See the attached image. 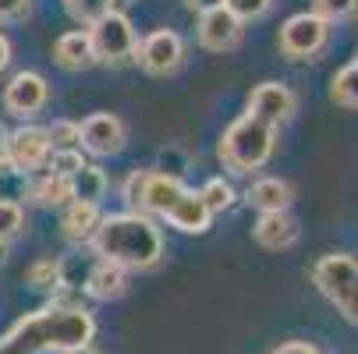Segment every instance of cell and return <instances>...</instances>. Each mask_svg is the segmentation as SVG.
<instances>
[{
    "mask_svg": "<svg viewBox=\"0 0 358 354\" xmlns=\"http://www.w3.org/2000/svg\"><path fill=\"white\" fill-rule=\"evenodd\" d=\"M96 337V319L82 305H46L11 326V333L0 340L8 354H68L89 347Z\"/></svg>",
    "mask_w": 358,
    "mask_h": 354,
    "instance_id": "6da1fadb",
    "label": "cell"
},
{
    "mask_svg": "<svg viewBox=\"0 0 358 354\" xmlns=\"http://www.w3.org/2000/svg\"><path fill=\"white\" fill-rule=\"evenodd\" d=\"M92 248L103 263H114L121 270H152L164 259V237L160 227L145 213H114L99 220V230L92 237Z\"/></svg>",
    "mask_w": 358,
    "mask_h": 354,
    "instance_id": "7a4b0ae2",
    "label": "cell"
},
{
    "mask_svg": "<svg viewBox=\"0 0 358 354\" xmlns=\"http://www.w3.org/2000/svg\"><path fill=\"white\" fill-rule=\"evenodd\" d=\"M273 145H277V131L270 124L255 121L252 114H241L224 131L217 153H220L224 170H231V174H252V170H263L266 167V160L273 156Z\"/></svg>",
    "mask_w": 358,
    "mask_h": 354,
    "instance_id": "3957f363",
    "label": "cell"
},
{
    "mask_svg": "<svg viewBox=\"0 0 358 354\" xmlns=\"http://www.w3.org/2000/svg\"><path fill=\"white\" fill-rule=\"evenodd\" d=\"M313 283L341 309L348 323L358 326V263L344 251H330L313 266Z\"/></svg>",
    "mask_w": 358,
    "mask_h": 354,
    "instance_id": "277c9868",
    "label": "cell"
},
{
    "mask_svg": "<svg viewBox=\"0 0 358 354\" xmlns=\"http://www.w3.org/2000/svg\"><path fill=\"white\" fill-rule=\"evenodd\" d=\"M89 43H92V54H96V64H124L131 61L135 46H138V36H135V25L124 11H107L103 18H96L89 29Z\"/></svg>",
    "mask_w": 358,
    "mask_h": 354,
    "instance_id": "5b68a950",
    "label": "cell"
},
{
    "mask_svg": "<svg viewBox=\"0 0 358 354\" xmlns=\"http://www.w3.org/2000/svg\"><path fill=\"white\" fill-rule=\"evenodd\" d=\"M330 39V25L323 18H316L313 11H301V15H291L284 25H280V54L291 57V61H313L323 54V46Z\"/></svg>",
    "mask_w": 358,
    "mask_h": 354,
    "instance_id": "8992f818",
    "label": "cell"
},
{
    "mask_svg": "<svg viewBox=\"0 0 358 354\" xmlns=\"http://www.w3.org/2000/svg\"><path fill=\"white\" fill-rule=\"evenodd\" d=\"M131 61L152 78H167L185 64V43L174 29H157V32L138 39Z\"/></svg>",
    "mask_w": 358,
    "mask_h": 354,
    "instance_id": "52a82bcc",
    "label": "cell"
},
{
    "mask_svg": "<svg viewBox=\"0 0 358 354\" xmlns=\"http://www.w3.org/2000/svg\"><path fill=\"white\" fill-rule=\"evenodd\" d=\"M4 156L11 163V174H39L50 160V138L46 128L39 124H22L15 131H8L4 138Z\"/></svg>",
    "mask_w": 358,
    "mask_h": 354,
    "instance_id": "ba28073f",
    "label": "cell"
},
{
    "mask_svg": "<svg viewBox=\"0 0 358 354\" xmlns=\"http://www.w3.org/2000/svg\"><path fill=\"white\" fill-rule=\"evenodd\" d=\"M128 145V128L117 114H89L78 121V149H85L89 156H117Z\"/></svg>",
    "mask_w": 358,
    "mask_h": 354,
    "instance_id": "9c48e42d",
    "label": "cell"
},
{
    "mask_svg": "<svg viewBox=\"0 0 358 354\" xmlns=\"http://www.w3.org/2000/svg\"><path fill=\"white\" fill-rule=\"evenodd\" d=\"M50 103V82L39 71H18L4 85V110L15 117H36Z\"/></svg>",
    "mask_w": 358,
    "mask_h": 354,
    "instance_id": "30bf717a",
    "label": "cell"
},
{
    "mask_svg": "<svg viewBox=\"0 0 358 354\" xmlns=\"http://www.w3.org/2000/svg\"><path fill=\"white\" fill-rule=\"evenodd\" d=\"M294 107H298V99H294V92H291L284 82H263V85H255L252 96H248V114H252L255 121L270 124L273 131H277L284 121H291Z\"/></svg>",
    "mask_w": 358,
    "mask_h": 354,
    "instance_id": "8fae6325",
    "label": "cell"
},
{
    "mask_svg": "<svg viewBox=\"0 0 358 354\" xmlns=\"http://www.w3.org/2000/svg\"><path fill=\"white\" fill-rule=\"evenodd\" d=\"M241 22L227 11V8H217L210 15H199V46L210 50V54H227L241 43Z\"/></svg>",
    "mask_w": 358,
    "mask_h": 354,
    "instance_id": "7c38bea8",
    "label": "cell"
},
{
    "mask_svg": "<svg viewBox=\"0 0 358 354\" xmlns=\"http://www.w3.org/2000/svg\"><path fill=\"white\" fill-rule=\"evenodd\" d=\"M252 237L266 251H287V248L298 244L301 227H298V220L291 213H263L259 220H255V227H252Z\"/></svg>",
    "mask_w": 358,
    "mask_h": 354,
    "instance_id": "4fadbf2b",
    "label": "cell"
},
{
    "mask_svg": "<svg viewBox=\"0 0 358 354\" xmlns=\"http://www.w3.org/2000/svg\"><path fill=\"white\" fill-rule=\"evenodd\" d=\"M245 202L259 213H287L294 206V188L284 177H255L245 188Z\"/></svg>",
    "mask_w": 358,
    "mask_h": 354,
    "instance_id": "5bb4252c",
    "label": "cell"
},
{
    "mask_svg": "<svg viewBox=\"0 0 358 354\" xmlns=\"http://www.w3.org/2000/svg\"><path fill=\"white\" fill-rule=\"evenodd\" d=\"M99 206H89V202H71V206L61 209V234L71 241V244H92L96 230H99Z\"/></svg>",
    "mask_w": 358,
    "mask_h": 354,
    "instance_id": "9a60e30c",
    "label": "cell"
},
{
    "mask_svg": "<svg viewBox=\"0 0 358 354\" xmlns=\"http://www.w3.org/2000/svg\"><path fill=\"white\" fill-rule=\"evenodd\" d=\"M171 227H178V230H185V234H206L210 230V209L202 206V198H199V191H192V188H185L181 191V198L174 202V206L167 209V216H164Z\"/></svg>",
    "mask_w": 358,
    "mask_h": 354,
    "instance_id": "2e32d148",
    "label": "cell"
},
{
    "mask_svg": "<svg viewBox=\"0 0 358 354\" xmlns=\"http://www.w3.org/2000/svg\"><path fill=\"white\" fill-rule=\"evenodd\" d=\"M124 290H128V270H121V266H114V263L99 259V263L89 270V276H85V294H89L92 301H117Z\"/></svg>",
    "mask_w": 358,
    "mask_h": 354,
    "instance_id": "e0dca14e",
    "label": "cell"
},
{
    "mask_svg": "<svg viewBox=\"0 0 358 354\" xmlns=\"http://www.w3.org/2000/svg\"><path fill=\"white\" fill-rule=\"evenodd\" d=\"M54 61H57L64 71H85V68H92V64H96V54H92L89 32H85V29L64 32V36L54 43Z\"/></svg>",
    "mask_w": 358,
    "mask_h": 354,
    "instance_id": "ac0fdd59",
    "label": "cell"
},
{
    "mask_svg": "<svg viewBox=\"0 0 358 354\" xmlns=\"http://www.w3.org/2000/svg\"><path fill=\"white\" fill-rule=\"evenodd\" d=\"M29 198L43 209H64L71 206V188L64 177H54V174H32L29 181Z\"/></svg>",
    "mask_w": 358,
    "mask_h": 354,
    "instance_id": "d6986e66",
    "label": "cell"
},
{
    "mask_svg": "<svg viewBox=\"0 0 358 354\" xmlns=\"http://www.w3.org/2000/svg\"><path fill=\"white\" fill-rule=\"evenodd\" d=\"M68 188H71V202H89V206H99V198L107 191V174L99 170L96 163H85L78 174L68 177Z\"/></svg>",
    "mask_w": 358,
    "mask_h": 354,
    "instance_id": "ffe728a7",
    "label": "cell"
},
{
    "mask_svg": "<svg viewBox=\"0 0 358 354\" xmlns=\"http://www.w3.org/2000/svg\"><path fill=\"white\" fill-rule=\"evenodd\" d=\"M25 280L32 283V290L57 294V290L68 283V280H64V263H61V259H54V256H46V259H39V263H32V266H29Z\"/></svg>",
    "mask_w": 358,
    "mask_h": 354,
    "instance_id": "44dd1931",
    "label": "cell"
},
{
    "mask_svg": "<svg viewBox=\"0 0 358 354\" xmlns=\"http://www.w3.org/2000/svg\"><path fill=\"white\" fill-rule=\"evenodd\" d=\"M330 99H334L337 107L358 110V57L334 75V82H330Z\"/></svg>",
    "mask_w": 358,
    "mask_h": 354,
    "instance_id": "7402d4cb",
    "label": "cell"
},
{
    "mask_svg": "<svg viewBox=\"0 0 358 354\" xmlns=\"http://www.w3.org/2000/svg\"><path fill=\"white\" fill-rule=\"evenodd\" d=\"M199 198H202V206L210 209V216L213 213H227L231 206H234V188H231V181H224V177H210L206 184L199 188Z\"/></svg>",
    "mask_w": 358,
    "mask_h": 354,
    "instance_id": "603a6c76",
    "label": "cell"
},
{
    "mask_svg": "<svg viewBox=\"0 0 358 354\" xmlns=\"http://www.w3.org/2000/svg\"><path fill=\"white\" fill-rule=\"evenodd\" d=\"M85 167V156H82V149H57V153H50V160H46V174H54V177H71V174H78Z\"/></svg>",
    "mask_w": 358,
    "mask_h": 354,
    "instance_id": "cb8c5ba5",
    "label": "cell"
},
{
    "mask_svg": "<svg viewBox=\"0 0 358 354\" xmlns=\"http://www.w3.org/2000/svg\"><path fill=\"white\" fill-rule=\"evenodd\" d=\"M313 15L323 18L327 25L348 22V18L358 15V0H313Z\"/></svg>",
    "mask_w": 358,
    "mask_h": 354,
    "instance_id": "d4e9b609",
    "label": "cell"
},
{
    "mask_svg": "<svg viewBox=\"0 0 358 354\" xmlns=\"http://www.w3.org/2000/svg\"><path fill=\"white\" fill-rule=\"evenodd\" d=\"M64 8L75 22L92 25L96 18H103L107 11H114V0H64Z\"/></svg>",
    "mask_w": 358,
    "mask_h": 354,
    "instance_id": "484cf974",
    "label": "cell"
},
{
    "mask_svg": "<svg viewBox=\"0 0 358 354\" xmlns=\"http://www.w3.org/2000/svg\"><path fill=\"white\" fill-rule=\"evenodd\" d=\"M22 227H25V213H22V206L15 198H0V241H11V237H18L22 234Z\"/></svg>",
    "mask_w": 358,
    "mask_h": 354,
    "instance_id": "4316f807",
    "label": "cell"
},
{
    "mask_svg": "<svg viewBox=\"0 0 358 354\" xmlns=\"http://www.w3.org/2000/svg\"><path fill=\"white\" fill-rule=\"evenodd\" d=\"M46 138H50V153H57V149H78V121H54L46 128Z\"/></svg>",
    "mask_w": 358,
    "mask_h": 354,
    "instance_id": "83f0119b",
    "label": "cell"
},
{
    "mask_svg": "<svg viewBox=\"0 0 358 354\" xmlns=\"http://www.w3.org/2000/svg\"><path fill=\"white\" fill-rule=\"evenodd\" d=\"M224 8L245 25V22H255V18H263L270 8H273V0H224Z\"/></svg>",
    "mask_w": 358,
    "mask_h": 354,
    "instance_id": "f1b7e54d",
    "label": "cell"
},
{
    "mask_svg": "<svg viewBox=\"0 0 358 354\" xmlns=\"http://www.w3.org/2000/svg\"><path fill=\"white\" fill-rule=\"evenodd\" d=\"M29 15V0H0V22H22Z\"/></svg>",
    "mask_w": 358,
    "mask_h": 354,
    "instance_id": "f546056e",
    "label": "cell"
},
{
    "mask_svg": "<svg viewBox=\"0 0 358 354\" xmlns=\"http://www.w3.org/2000/svg\"><path fill=\"white\" fill-rule=\"evenodd\" d=\"M270 354H323L313 340H287V344H277Z\"/></svg>",
    "mask_w": 358,
    "mask_h": 354,
    "instance_id": "4dcf8cb0",
    "label": "cell"
},
{
    "mask_svg": "<svg viewBox=\"0 0 358 354\" xmlns=\"http://www.w3.org/2000/svg\"><path fill=\"white\" fill-rule=\"evenodd\" d=\"M185 8L195 11V15H210V11L224 8V0H185Z\"/></svg>",
    "mask_w": 358,
    "mask_h": 354,
    "instance_id": "1f68e13d",
    "label": "cell"
},
{
    "mask_svg": "<svg viewBox=\"0 0 358 354\" xmlns=\"http://www.w3.org/2000/svg\"><path fill=\"white\" fill-rule=\"evenodd\" d=\"M8 64H11V39L0 32V71H4Z\"/></svg>",
    "mask_w": 358,
    "mask_h": 354,
    "instance_id": "d6a6232c",
    "label": "cell"
},
{
    "mask_svg": "<svg viewBox=\"0 0 358 354\" xmlns=\"http://www.w3.org/2000/svg\"><path fill=\"white\" fill-rule=\"evenodd\" d=\"M0 174H11V163H8V156H4V149H0Z\"/></svg>",
    "mask_w": 358,
    "mask_h": 354,
    "instance_id": "836d02e7",
    "label": "cell"
},
{
    "mask_svg": "<svg viewBox=\"0 0 358 354\" xmlns=\"http://www.w3.org/2000/svg\"><path fill=\"white\" fill-rule=\"evenodd\" d=\"M4 263H8V244L0 241V266H4Z\"/></svg>",
    "mask_w": 358,
    "mask_h": 354,
    "instance_id": "e575fe53",
    "label": "cell"
},
{
    "mask_svg": "<svg viewBox=\"0 0 358 354\" xmlns=\"http://www.w3.org/2000/svg\"><path fill=\"white\" fill-rule=\"evenodd\" d=\"M68 354H99V351H92V347H78V351H68Z\"/></svg>",
    "mask_w": 358,
    "mask_h": 354,
    "instance_id": "d590c367",
    "label": "cell"
},
{
    "mask_svg": "<svg viewBox=\"0 0 358 354\" xmlns=\"http://www.w3.org/2000/svg\"><path fill=\"white\" fill-rule=\"evenodd\" d=\"M4 138H8V128H4V124H0V149H4Z\"/></svg>",
    "mask_w": 358,
    "mask_h": 354,
    "instance_id": "8d00e7d4",
    "label": "cell"
},
{
    "mask_svg": "<svg viewBox=\"0 0 358 354\" xmlns=\"http://www.w3.org/2000/svg\"><path fill=\"white\" fill-rule=\"evenodd\" d=\"M0 354H8V347H4V344H0Z\"/></svg>",
    "mask_w": 358,
    "mask_h": 354,
    "instance_id": "74e56055",
    "label": "cell"
}]
</instances>
